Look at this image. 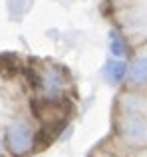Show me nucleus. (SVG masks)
Instances as JSON below:
<instances>
[{"label": "nucleus", "instance_id": "obj_1", "mask_svg": "<svg viewBox=\"0 0 147 157\" xmlns=\"http://www.w3.org/2000/svg\"><path fill=\"white\" fill-rule=\"evenodd\" d=\"M6 143L14 155H24L34 145V133L26 123H14L6 131Z\"/></svg>", "mask_w": 147, "mask_h": 157}, {"label": "nucleus", "instance_id": "obj_2", "mask_svg": "<svg viewBox=\"0 0 147 157\" xmlns=\"http://www.w3.org/2000/svg\"><path fill=\"white\" fill-rule=\"evenodd\" d=\"M125 137L129 139V141L133 143H139L143 141L147 137V127L143 121H139V119H129L127 125H125Z\"/></svg>", "mask_w": 147, "mask_h": 157}, {"label": "nucleus", "instance_id": "obj_3", "mask_svg": "<svg viewBox=\"0 0 147 157\" xmlns=\"http://www.w3.org/2000/svg\"><path fill=\"white\" fill-rule=\"evenodd\" d=\"M131 84L135 86H141V84H147V58H141L133 64L131 68Z\"/></svg>", "mask_w": 147, "mask_h": 157}, {"label": "nucleus", "instance_id": "obj_4", "mask_svg": "<svg viewBox=\"0 0 147 157\" xmlns=\"http://www.w3.org/2000/svg\"><path fill=\"white\" fill-rule=\"evenodd\" d=\"M125 72H127V68H125L123 62H111V64H107V68H105V76H107V80L111 82V84H119L125 78Z\"/></svg>", "mask_w": 147, "mask_h": 157}, {"label": "nucleus", "instance_id": "obj_5", "mask_svg": "<svg viewBox=\"0 0 147 157\" xmlns=\"http://www.w3.org/2000/svg\"><path fill=\"white\" fill-rule=\"evenodd\" d=\"M109 44H111V54L113 56H117V58L125 56V44L115 32H111V36H109Z\"/></svg>", "mask_w": 147, "mask_h": 157}]
</instances>
